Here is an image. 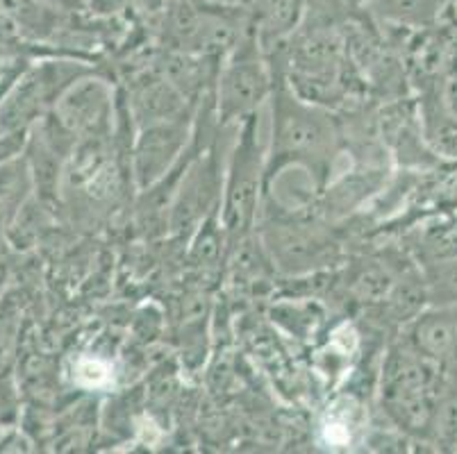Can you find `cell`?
<instances>
[{
	"label": "cell",
	"instance_id": "6da1fadb",
	"mask_svg": "<svg viewBox=\"0 0 457 454\" xmlns=\"http://www.w3.org/2000/svg\"><path fill=\"white\" fill-rule=\"evenodd\" d=\"M278 141L287 150H319L328 141V125L312 111L289 103L278 116Z\"/></svg>",
	"mask_w": 457,
	"mask_h": 454
},
{
	"label": "cell",
	"instance_id": "7a4b0ae2",
	"mask_svg": "<svg viewBox=\"0 0 457 454\" xmlns=\"http://www.w3.org/2000/svg\"><path fill=\"white\" fill-rule=\"evenodd\" d=\"M264 87H267V78L262 73L260 64L237 62L223 78V110L228 114H242L251 110L264 95Z\"/></svg>",
	"mask_w": 457,
	"mask_h": 454
},
{
	"label": "cell",
	"instance_id": "3957f363",
	"mask_svg": "<svg viewBox=\"0 0 457 454\" xmlns=\"http://www.w3.org/2000/svg\"><path fill=\"white\" fill-rule=\"evenodd\" d=\"M253 194H255V164L246 160V157H242L239 160V170L235 173V182H232L230 207H228L230 227H239L246 220L253 205Z\"/></svg>",
	"mask_w": 457,
	"mask_h": 454
}]
</instances>
